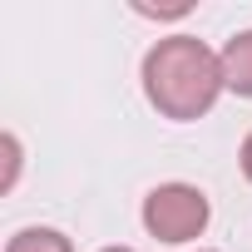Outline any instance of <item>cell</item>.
<instances>
[{"label":"cell","instance_id":"4","mask_svg":"<svg viewBox=\"0 0 252 252\" xmlns=\"http://www.w3.org/2000/svg\"><path fill=\"white\" fill-rule=\"evenodd\" d=\"M5 252H74V242L60 227H20L5 242Z\"/></svg>","mask_w":252,"mask_h":252},{"label":"cell","instance_id":"6","mask_svg":"<svg viewBox=\"0 0 252 252\" xmlns=\"http://www.w3.org/2000/svg\"><path fill=\"white\" fill-rule=\"evenodd\" d=\"M139 15H149V20H183L193 5H134Z\"/></svg>","mask_w":252,"mask_h":252},{"label":"cell","instance_id":"5","mask_svg":"<svg viewBox=\"0 0 252 252\" xmlns=\"http://www.w3.org/2000/svg\"><path fill=\"white\" fill-rule=\"evenodd\" d=\"M0 149H5V178H0V193H10V188L20 183V163H25V154H20V139H15V134L0 139Z\"/></svg>","mask_w":252,"mask_h":252},{"label":"cell","instance_id":"3","mask_svg":"<svg viewBox=\"0 0 252 252\" xmlns=\"http://www.w3.org/2000/svg\"><path fill=\"white\" fill-rule=\"evenodd\" d=\"M218 60H222V79H227V94H237V99H252V30H237L222 50H218Z\"/></svg>","mask_w":252,"mask_h":252},{"label":"cell","instance_id":"8","mask_svg":"<svg viewBox=\"0 0 252 252\" xmlns=\"http://www.w3.org/2000/svg\"><path fill=\"white\" fill-rule=\"evenodd\" d=\"M99 252H134V247H99Z\"/></svg>","mask_w":252,"mask_h":252},{"label":"cell","instance_id":"9","mask_svg":"<svg viewBox=\"0 0 252 252\" xmlns=\"http://www.w3.org/2000/svg\"><path fill=\"white\" fill-rule=\"evenodd\" d=\"M198 252H213V247H198Z\"/></svg>","mask_w":252,"mask_h":252},{"label":"cell","instance_id":"2","mask_svg":"<svg viewBox=\"0 0 252 252\" xmlns=\"http://www.w3.org/2000/svg\"><path fill=\"white\" fill-rule=\"evenodd\" d=\"M144 232L168 242V247H183V242H198L213 222V198L198 188V183H158L149 188L144 198Z\"/></svg>","mask_w":252,"mask_h":252},{"label":"cell","instance_id":"1","mask_svg":"<svg viewBox=\"0 0 252 252\" xmlns=\"http://www.w3.org/2000/svg\"><path fill=\"white\" fill-rule=\"evenodd\" d=\"M139 79H144L149 104L163 119H173V124H193V119L213 114V104L227 94L222 60L198 35H163V40H154L144 64H139Z\"/></svg>","mask_w":252,"mask_h":252},{"label":"cell","instance_id":"7","mask_svg":"<svg viewBox=\"0 0 252 252\" xmlns=\"http://www.w3.org/2000/svg\"><path fill=\"white\" fill-rule=\"evenodd\" d=\"M237 168H242V178L252 183V129H247V139H242V149H237Z\"/></svg>","mask_w":252,"mask_h":252}]
</instances>
